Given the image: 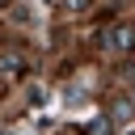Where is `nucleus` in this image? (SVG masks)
Masks as SVG:
<instances>
[{"instance_id": "1", "label": "nucleus", "mask_w": 135, "mask_h": 135, "mask_svg": "<svg viewBox=\"0 0 135 135\" xmlns=\"http://www.w3.org/2000/svg\"><path fill=\"white\" fill-rule=\"evenodd\" d=\"M97 46L101 51H114V55H127L135 46V25H110V30H101Z\"/></svg>"}, {"instance_id": "2", "label": "nucleus", "mask_w": 135, "mask_h": 135, "mask_svg": "<svg viewBox=\"0 0 135 135\" xmlns=\"http://www.w3.org/2000/svg\"><path fill=\"white\" fill-rule=\"evenodd\" d=\"M0 68H4V72H21V68H25V51H17V46L0 51Z\"/></svg>"}, {"instance_id": "3", "label": "nucleus", "mask_w": 135, "mask_h": 135, "mask_svg": "<svg viewBox=\"0 0 135 135\" xmlns=\"http://www.w3.org/2000/svg\"><path fill=\"white\" fill-rule=\"evenodd\" d=\"M59 8H63V17H84L93 8V0H59Z\"/></svg>"}, {"instance_id": "4", "label": "nucleus", "mask_w": 135, "mask_h": 135, "mask_svg": "<svg viewBox=\"0 0 135 135\" xmlns=\"http://www.w3.org/2000/svg\"><path fill=\"white\" fill-rule=\"evenodd\" d=\"M89 135H114V118H110V114H101V118H93V127H89Z\"/></svg>"}]
</instances>
